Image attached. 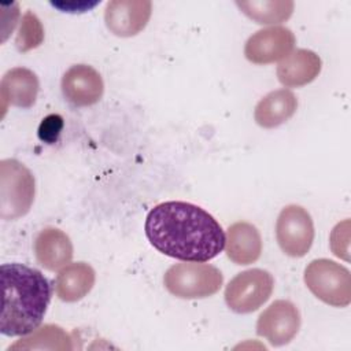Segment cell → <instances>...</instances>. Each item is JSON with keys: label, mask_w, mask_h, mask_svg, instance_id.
I'll return each mask as SVG.
<instances>
[{"label": "cell", "mask_w": 351, "mask_h": 351, "mask_svg": "<svg viewBox=\"0 0 351 351\" xmlns=\"http://www.w3.org/2000/svg\"><path fill=\"white\" fill-rule=\"evenodd\" d=\"M151 14L149 0H111L104 8V23L117 37H133L145 29Z\"/></svg>", "instance_id": "10"}, {"label": "cell", "mask_w": 351, "mask_h": 351, "mask_svg": "<svg viewBox=\"0 0 351 351\" xmlns=\"http://www.w3.org/2000/svg\"><path fill=\"white\" fill-rule=\"evenodd\" d=\"M96 281L95 269L86 262H74L62 267L55 278L56 296L66 303L85 298Z\"/></svg>", "instance_id": "16"}, {"label": "cell", "mask_w": 351, "mask_h": 351, "mask_svg": "<svg viewBox=\"0 0 351 351\" xmlns=\"http://www.w3.org/2000/svg\"><path fill=\"white\" fill-rule=\"evenodd\" d=\"M240 11L259 25H278L288 21L293 12L292 0H237Z\"/></svg>", "instance_id": "18"}, {"label": "cell", "mask_w": 351, "mask_h": 351, "mask_svg": "<svg viewBox=\"0 0 351 351\" xmlns=\"http://www.w3.org/2000/svg\"><path fill=\"white\" fill-rule=\"evenodd\" d=\"M3 304L0 332L4 336H25L36 330L51 302V284L37 269L21 263L1 265Z\"/></svg>", "instance_id": "2"}, {"label": "cell", "mask_w": 351, "mask_h": 351, "mask_svg": "<svg viewBox=\"0 0 351 351\" xmlns=\"http://www.w3.org/2000/svg\"><path fill=\"white\" fill-rule=\"evenodd\" d=\"M36 196V180L32 171L16 159L0 162V217L18 219L26 215Z\"/></svg>", "instance_id": "4"}, {"label": "cell", "mask_w": 351, "mask_h": 351, "mask_svg": "<svg viewBox=\"0 0 351 351\" xmlns=\"http://www.w3.org/2000/svg\"><path fill=\"white\" fill-rule=\"evenodd\" d=\"M222 282L221 270L203 262L176 263L163 276L165 288L180 299L210 298L221 289Z\"/></svg>", "instance_id": "3"}, {"label": "cell", "mask_w": 351, "mask_h": 351, "mask_svg": "<svg viewBox=\"0 0 351 351\" xmlns=\"http://www.w3.org/2000/svg\"><path fill=\"white\" fill-rule=\"evenodd\" d=\"M44 41V26L40 18L30 10H27L19 23V29L15 37V47L19 52H29L40 47Z\"/></svg>", "instance_id": "20"}, {"label": "cell", "mask_w": 351, "mask_h": 351, "mask_svg": "<svg viewBox=\"0 0 351 351\" xmlns=\"http://www.w3.org/2000/svg\"><path fill=\"white\" fill-rule=\"evenodd\" d=\"M314 222L310 213L299 206H285L276 221V239L281 251L291 258L304 256L314 241Z\"/></svg>", "instance_id": "7"}, {"label": "cell", "mask_w": 351, "mask_h": 351, "mask_svg": "<svg viewBox=\"0 0 351 351\" xmlns=\"http://www.w3.org/2000/svg\"><path fill=\"white\" fill-rule=\"evenodd\" d=\"M322 60L311 49L292 51L277 66V78L287 88H300L313 82L321 73Z\"/></svg>", "instance_id": "15"}, {"label": "cell", "mask_w": 351, "mask_h": 351, "mask_svg": "<svg viewBox=\"0 0 351 351\" xmlns=\"http://www.w3.org/2000/svg\"><path fill=\"white\" fill-rule=\"evenodd\" d=\"M32 350V348H55V350H71V339L63 330V328L52 324H47L37 328L29 336L21 339L10 347V350Z\"/></svg>", "instance_id": "19"}, {"label": "cell", "mask_w": 351, "mask_h": 351, "mask_svg": "<svg viewBox=\"0 0 351 351\" xmlns=\"http://www.w3.org/2000/svg\"><path fill=\"white\" fill-rule=\"evenodd\" d=\"M274 278L263 269L237 273L225 288V302L237 314H248L263 306L273 293Z\"/></svg>", "instance_id": "6"}, {"label": "cell", "mask_w": 351, "mask_h": 351, "mask_svg": "<svg viewBox=\"0 0 351 351\" xmlns=\"http://www.w3.org/2000/svg\"><path fill=\"white\" fill-rule=\"evenodd\" d=\"M64 121L60 114H49L38 125L37 136L45 144H55L63 130Z\"/></svg>", "instance_id": "21"}, {"label": "cell", "mask_w": 351, "mask_h": 351, "mask_svg": "<svg viewBox=\"0 0 351 351\" xmlns=\"http://www.w3.org/2000/svg\"><path fill=\"white\" fill-rule=\"evenodd\" d=\"M298 110V97L289 89L281 88L263 96L254 110L255 122L265 129H273L293 117Z\"/></svg>", "instance_id": "17"}, {"label": "cell", "mask_w": 351, "mask_h": 351, "mask_svg": "<svg viewBox=\"0 0 351 351\" xmlns=\"http://www.w3.org/2000/svg\"><path fill=\"white\" fill-rule=\"evenodd\" d=\"M226 256L236 265H251L262 254V237L255 225L247 221L232 223L225 234Z\"/></svg>", "instance_id": "14"}, {"label": "cell", "mask_w": 351, "mask_h": 351, "mask_svg": "<svg viewBox=\"0 0 351 351\" xmlns=\"http://www.w3.org/2000/svg\"><path fill=\"white\" fill-rule=\"evenodd\" d=\"M40 82L30 69L14 67L10 69L0 81V99L3 110L8 106L18 108H30L37 100Z\"/></svg>", "instance_id": "12"}, {"label": "cell", "mask_w": 351, "mask_h": 351, "mask_svg": "<svg viewBox=\"0 0 351 351\" xmlns=\"http://www.w3.org/2000/svg\"><path fill=\"white\" fill-rule=\"evenodd\" d=\"M73 243L60 229L47 226L38 232L34 240V255L37 263L49 271H56L73 259Z\"/></svg>", "instance_id": "13"}, {"label": "cell", "mask_w": 351, "mask_h": 351, "mask_svg": "<svg viewBox=\"0 0 351 351\" xmlns=\"http://www.w3.org/2000/svg\"><path fill=\"white\" fill-rule=\"evenodd\" d=\"M302 324L299 308L291 300H274L261 313L256 321L258 336L271 346L281 347L293 340Z\"/></svg>", "instance_id": "8"}, {"label": "cell", "mask_w": 351, "mask_h": 351, "mask_svg": "<svg viewBox=\"0 0 351 351\" xmlns=\"http://www.w3.org/2000/svg\"><path fill=\"white\" fill-rule=\"evenodd\" d=\"M144 229L154 248L185 262H207L225 247V232L219 222L188 202L156 204L149 210Z\"/></svg>", "instance_id": "1"}, {"label": "cell", "mask_w": 351, "mask_h": 351, "mask_svg": "<svg viewBox=\"0 0 351 351\" xmlns=\"http://www.w3.org/2000/svg\"><path fill=\"white\" fill-rule=\"evenodd\" d=\"M296 44L295 34L285 26H269L255 32L244 45V56L254 64H270L285 59Z\"/></svg>", "instance_id": "9"}, {"label": "cell", "mask_w": 351, "mask_h": 351, "mask_svg": "<svg viewBox=\"0 0 351 351\" xmlns=\"http://www.w3.org/2000/svg\"><path fill=\"white\" fill-rule=\"evenodd\" d=\"M64 99L74 107H89L100 101L104 93V82L100 73L89 64L70 66L60 82Z\"/></svg>", "instance_id": "11"}, {"label": "cell", "mask_w": 351, "mask_h": 351, "mask_svg": "<svg viewBox=\"0 0 351 351\" xmlns=\"http://www.w3.org/2000/svg\"><path fill=\"white\" fill-rule=\"evenodd\" d=\"M308 291L321 302L333 307H347L351 303L350 270L326 258L311 261L303 274Z\"/></svg>", "instance_id": "5"}]
</instances>
